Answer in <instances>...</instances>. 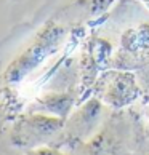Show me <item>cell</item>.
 Wrapping results in <instances>:
<instances>
[{"label": "cell", "mask_w": 149, "mask_h": 155, "mask_svg": "<svg viewBox=\"0 0 149 155\" xmlns=\"http://www.w3.org/2000/svg\"><path fill=\"white\" fill-rule=\"evenodd\" d=\"M64 122L66 120L59 117L42 112H31L22 115L11 131V146L26 152L42 146H50L61 134Z\"/></svg>", "instance_id": "6da1fadb"}, {"label": "cell", "mask_w": 149, "mask_h": 155, "mask_svg": "<svg viewBox=\"0 0 149 155\" xmlns=\"http://www.w3.org/2000/svg\"><path fill=\"white\" fill-rule=\"evenodd\" d=\"M64 29L56 24H50L39 34L34 43L22 53L13 64L10 66L7 72V78L10 82H19L29 72H32L47 56L55 51L56 47L61 43Z\"/></svg>", "instance_id": "7a4b0ae2"}, {"label": "cell", "mask_w": 149, "mask_h": 155, "mask_svg": "<svg viewBox=\"0 0 149 155\" xmlns=\"http://www.w3.org/2000/svg\"><path fill=\"white\" fill-rule=\"evenodd\" d=\"M103 112H104V107L101 102L98 99H90L76 114H72V117L67 122H64V128L59 136L76 141H82L88 137L101 122Z\"/></svg>", "instance_id": "3957f363"}, {"label": "cell", "mask_w": 149, "mask_h": 155, "mask_svg": "<svg viewBox=\"0 0 149 155\" xmlns=\"http://www.w3.org/2000/svg\"><path fill=\"white\" fill-rule=\"evenodd\" d=\"M74 104V97L67 93H50L47 96L40 97L37 104H34L32 112H42L48 115L59 117L66 120L71 107Z\"/></svg>", "instance_id": "277c9868"}, {"label": "cell", "mask_w": 149, "mask_h": 155, "mask_svg": "<svg viewBox=\"0 0 149 155\" xmlns=\"http://www.w3.org/2000/svg\"><path fill=\"white\" fill-rule=\"evenodd\" d=\"M26 155H67V153L61 152L59 149L51 147V146H42V147H37V149H32V150H29Z\"/></svg>", "instance_id": "5b68a950"}, {"label": "cell", "mask_w": 149, "mask_h": 155, "mask_svg": "<svg viewBox=\"0 0 149 155\" xmlns=\"http://www.w3.org/2000/svg\"><path fill=\"white\" fill-rule=\"evenodd\" d=\"M146 117H147V120H149V106H147V109H146Z\"/></svg>", "instance_id": "8992f818"}]
</instances>
